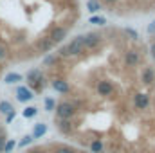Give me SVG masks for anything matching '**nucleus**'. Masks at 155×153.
<instances>
[{
  "instance_id": "28",
  "label": "nucleus",
  "mask_w": 155,
  "mask_h": 153,
  "mask_svg": "<svg viewBox=\"0 0 155 153\" xmlns=\"http://www.w3.org/2000/svg\"><path fill=\"white\" fill-rule=\"evenodd\" d=\"M5 56H7V47L0 43V60H5Z\"/></svg>"
},
{
  "instance_id": "15",
  "label": "nucleus",
  "mask_w": 155,
  "mask_h": 153,
  "mask_svg": "<svg viewBox=\"0 0 155 153\" xmlns=\"http://www.w3.org/2000/svg\"><path fill=\"white\" fill-rule=\"evenodd\" d=\"M88 150H90L92 153H103L105 151V144H103L99 139H94V141L88 144Z\"/></svg>"
},
{
  "instance_id": "34",
  "label": "nucleus",
  "mask_w": 155,
  "mask_h": 153,
  "mask_svg": "<svg viewBox=\"0 0 155 153\" xmlns=\"http://www.w3.org/2000/svg\"><path fill=\"white\" fill-rule=\"evenodd\" d=\"M103 2H105V4H116L117 0H103Z\"/></svg>"
},
{
  "instance_id": "33",
  "label": "nucleus",
  "mask_w": 155,
  "mask_h": 153,
  "mask_svg": "<svg viewBox=\"0 0 155 153\" xmlns=\"http://www.w3.org/2000/svg\"><path fill=\"white\" fill-rule=\"evenodd\" d=\"M29 153H43V150L41 148H36V150H31Z\"/></svg>"
},
{
  "instance_id": "27",
  "label": "nucleus",
  "mask_w": 155,
  "mask_h": 153,
  "mask_svg": "<svg viewBox=\"0 0 155 153\" xmlns=\"http://www.w3.org/2000/svg\"><path fill=\"white\" fill-rule=\"evenodd\" d=\"M124 33H126L128 36H132V38H139L137 31H134V29H130V27H126V29H124Z\"/></svg>"
},
{
  "instance_id": "1",
  "label": "nucleus",
  "mask_w": 155,
  "mask_h": 153,
  "mask_svg": "<svg viewBox=\"0 0 155 153\" xmlns=\"http://www.w3.org/2000/svg\"><path fill=\"white\" fill-rule=\"evenodd\" d=\"M83 52H85V45H83V34H81V36H76L71 43L60 47L58 56L60 58H71V56H79Z\"/></svg>"
},
{
  "instance_id": "25",
  "label": "nucleus",
  "mask_w": 155,
  "mask_h": 153,
  "mask_svg": "<svg viewBox=\"0 0 155 153\" xmlns=\"http://www.w3.org/2000/svg\"><path fill=\"white\" fill-rule=\"evenodd\" d=\"M33 141H35V139H33L31 135H25V137H24V139L18 142V148H25V146H27V144H31Z\"/></svg>"
},
{
  "instance_id": "13",
  "label": "nucleus",
  "mask_w": 155,
  "mask_h": 153,
  "mask_svg": "<svg viewBox=\"0 0 155 153\" xmlns=\"http://www.w3.org/2000/svg\"><path fill=\"white\" fill-rule=\"evenodd\" d=\"M54 47V41L49 38V36H45V38H41L38 41V49H40V52H49L51 49Z\"/></svg>"
},
{
  "instance_id": "7",
  "label": "nucleus",
  "mask_w": 155,
  "mask_h": 153,
  "mask_svg": "<svg viewBox=\"0 0 155 153\" xmlns=\"http://www.w3.org/2000/svg\"><path fill=\"white\" fill-rule=\"evenodd\" d=\"M141 61V54L137 50H126L124 52V65L128 69H135Z\"/></svg>"
},
{
  "instance_id": "18",
  "label": "nucleus",
  "mask_w": 155,
  "mask_h": 153,
  "mask_svg": "<svg viewBox=\"0 0 155 153\" xmlns=\"http://www.w3.org/2000/svg\"><path fill=\"white\" fill-rule=\"evenodd\" d=\"M60 60H61L60 56H45V60H43V65H45V67H52V65H56Z\"/></svg>"
},
{
  "instance_id": "30",
  "label": "nucleus",
  "mask_w": 155,
  "mask_h": 153,
  "mask_svg": "<svg viewBox=\"0 0 155 153\" xmlns=\"http://www.w3.org/2000/svg\"><path fill=\"white\" fill-rule=\"evenodd\" d=\"M15 117H16V112H15V110H13V112H9L7 117H5V122H7V124H9V122H13V119H15Z\"/></svg>"
},
{
  "instance_id": "5",
  "label": "nucleus",
  "mask_w": 155,
  "mask_h": 153,
  "mask_svg": "<svg viewBox=\"0 0 155 153\" xmlns=\"http://www.w3.org/2000/svg\"><path fill=\"white\" fill-rule=\"evenodd\" d=\"M67 27H63V25H54L52 29H51V33H49V38L54 41V45H58V43H61L63 40L67 38Z\"/></svg>"
},
{
  "instance_id": "22",
  "label": "nucleus",
  "mask_w": 155,
  "mask_h": 153,
  "mask_svg": "<svg viewBox=\"0 0 155 153\" xmlns=\"http://www.w3.org/2000/svg\"><path fill=\"white\" fill-rule=\"evenodd\" d=\"M36 114H38V110H36L35 106H27V108L24 110V117H27V119H29V117H35Z\"/></svg>"
},
{
  "instance_id": "35",
  "label": "nucleus",
  "mask_w": 155,
  "mask_h": 153,
  "mask_svg": "<svg viewBox=\"0 0 155 153\" xmlns=\"http://www.w3.org/2000/svg\"><path fill=\"white\" fill-rule=\"evenodd\" d=\"M0 70H2V65H0Z\"/></svg>"
},
{
  "instance_id": "14",
  "label": "nucleus",
  "mask_w": 155,
  "mask_h": 153,
  "mask_svg": "<svg viewBox=\"0 0 155 153\" xmlns=\"http://www.w3.org/2000/svg\"><path fill=\"white\" fill-rule=\"evenodd\" d=\"M45 132H47V124L45 122H38V124H35V130H33L31 137L33 139H40V137L45 135Z\"/></svg>"
},
{
  "instance_id": "20",
  "label": "nucleus",
  "mask_w": 155,
  "mask_h": 153,
  "mask_svg": "<svg viewBox=\"0 0 155 153\" xmlns=\"http://www.w3.org/2000/svg\"><path fill=\"white\" fill-rule=\"evenodd\" d=\"M9 112H13V106H11V103H9V101H2V103H0V114L7 115Z\"/></svg>"
},
{
  "instance_id": "26",
  "label": "nucleus",
  "mask_w": 155,
  "mask_h": 153,
  "mask_svg": "<svg viewBox=\"0 0 155 153\" xmlns=\"http://www.w3.org/2000/svg\"><path fill=\"white\" fill-rule=\"evenodd\" d=\"M54 106H56L54 99H45V108L47 110H54Z\"/></svg>"
},
{
  "instance_id": "36",
  "label": "nucleus",
  "mask_w": 155,
  "mask_h": 153,
  "mask_svg": "<svg viewBox=\"0 0 155 153\" xmlns=\"http://www.w3.org/2000/svg\"><path fill=\"white\" fill-rule=\"evenodd\" d=\"M153 34H155V33H153Z\"/></svg>"
},
{
  "instance_id": "31",
  "label": "nucleus",
  "mask_w": 155,
  "mask_h": 153,
  "mask_svg": "<svg viewBox=\"0 0 155 153\" xmlns=\"http://www.w3.org/2000/svg\"><path fill=\"white\" fill-rule=\"evenodd\" d=\"M148 33H150V34H153L155 33V22H152V24L148 25Z\"/></svg>"
},
{
  "instance_id": "10",
  "label": "nucleus",
  "mask_w": 155,
  "mask_h": 153,
  "mask_svg": "<svg viewBox=\"0 0 155 153\" xmlns=\"http://www.w3.org/2000/svg\"><path fill=\"white\" fill-rule=\"evenodd\" d=\"M16 99L22 101V103L31 101V99H33V90H29L27 86H18V90H16Z\"/></svg>"
},
{
  "instance_id": "2",
  "label": "nucleus",
  "mask_w": 155,
  "mask_h": 153,
  "mask_svg": "<svg viewBox=\"0 0 155 153\" xmlns=\"http://www.w3.org/2000/svg\"><path fill=\"white\" fill-rule=\"evenodd\" d=\"M103 43V36L99 33H87L83 34V45H85V50H96L99 49Z\"/></svg>"
},
{
  "instance_id": "21",
  "label": "nucleus",
  "mask_w": 155,
  "mask_h": 153,
  "mask_svg": "<svg viewBox=\"0 0 155 153\" xmlns=\"http://www.w3.org/2000/svg\"><path fill=\"white\" fill-rule=\"evenodd\" d=\"M54 153H78V151L74 148H71V146H58L54 150Z\"/></svg>"
},
{
  "instance_id": "19",
  "label": "nucleus",
  "mask_w": 155,
  "mask_h": 153,
  "mask_svg": "<svg viewBox=\"0 0 155 153\" xmlns=\"http://www.w3.org/2000/svg\"><path fill=\"white\" fill-rule=\"evenodd\" d=\"M24 77H22V74H7L5 76V83H9V85H13V83H18V81H22Z\"/></svg>"
},
{
  "instance_id": "24",
  "label": "nucleus",
  "mask_w": 155,
  "mask_h": 153,
  "mask_svg": "<svg viewBox=\"0 0 155 153\" xmlns=\"http://www.w3.org/2000/svg\"><path fill=\"white\" fill-rule=\"evenodd\" d=\"M90 24H96V25H105L107 20L103 16H90Z\"/></svg>"
},
{
  "instance_id": "17",
  "label": "nucleus",
  "mask_w": 155,
  "mask_h": 153,
  "mask_svg": "<svg viewBox=\"0 0 155 153\" xmlns=\"http://www.w3.org/2000/svg\"><path fill=\"white\" fill-rule=\"evenodd\" d=\"M87 9H88L90 13H97V11L101 9L99 0H88V2H87Z\"/></svg>"
},
{
  "instance_id": "12",
  "label": "nucleus",
  "mask_w": 155,
  "mask_h": 153,
  "mask_svg": "<svg viewBox=\"0 0 155 153\" xmlns=\"http://www.w3.org/2000/svg\"><path fill=\"white\" fill-rule=\"evenodd\" d=\"M29 85V90H35V92H41L45 86H47V77L41 76L40 79H36V81H31V83H27Z\"/></svg>"
},
{
  "instance_id": "6",
  "label": "nucleus",
  "mask_w": 155,
  "mask_h": 153,
  "mask_svg": "<svg viewBox=\"0 0 155 153\" xmlns=\"http://www.w3.org/2000/svg\"><path fill=\"white\" fill-rule=\"evenodd\" d=\"M134 106H135L137 110H146V108L150 106V96L144 94V92H137V94L134 96Z\"/></svg>"
},
{
  "instance_id": "3",
  "label": "nucleus",
  "mask_w": 155,
  "mask_h": 153,
  "mask_svg": "<svg viewBox=\"0 0 155 153\" xmlns=\"http://www.w3.org/2000/svg\"><path fill=\"white\" fill-rule=\"evenodd\" d=\"M76 115V108L72 106L71 101H61L56 105V117H61V119H72Z\"/></svg>"
},
{
  "instance_id": "23",
  "label": "nucleus",
  "mask_w": 155,
  "mask_h": 153,
  "mask_svg": "<svg viewBox=\"0 0 155 153\" xmlns=\"http://www.w3.org/2000/svg\"><path fill=\"white\" fill-rule=\"evenodd\" d=\"M15 146H16V144H15V141H13V139H7V141H5V144H4V151H5V153H11Z\"/></svg>"
},
{
  "instance_id": "16",
  "label": "nucleus",
  "mask_w": 155,
  "mask_h": 153,
  "mask_svg": "<svg viewBox=\"0 0 155 153\" xmlns=\"http://www.w3.org/2000/svg\"><path fill=\"white\" fill-rule=\"evenodd\" d=\"M43 76V72L40 70V69H31L29 72H27V83H31V81H36L40 77Z\"/></svg>"
},
{
  "instance_id": "8",
  "label": "nucleus",
  "mask_w": 155,
  "mask_h": 153,
  "mask_svg": "<svg viewBox=\"0 0 155 153\" xmlns=\"http://www.w3.org/2000/svg\"><path fill=\"white\" fill-rule=\"evenodd\" d=\"M56 128H58V132H60V133L69 135V133L74 130V124H72V121H71V119H61V117H56Z\"/></svg>"
},
{
  "instance_id": "29",
  "label": "nucleus",
  "mask_w": 155,
  "mask_h": 153,
  "mask_svg": "<svg viewBox=\"0 0 155 153\" xmlns=\"http://www.w3.org/2000/svg\"><path fill=\"white\" fill-rule=\"evenodd\" d=\"M5 141H7V135H5V133H0V153L4 151V144H5Z\"/></svg>"
},
{
  "instance_id": "11",
  "label": "nucleus",
  "mask_w": 155,
  "mask_h": 153,
  "mask_svg": "<svg viewBox=\"0 0 155 153\" xmlns=\"http://www.w3.org/2000/svg\"><path fill=\"white\" fill-rule=\"evenodd\" d=\"M141 81L144 85H153L155 83V70L153 67H144L143 74H141Z\"/></svg>"
},
{
  "instance_id": "32",
  "label": "nucleus",
  "mask_w": 155,
  "mask_h": 153,
  "mask_svg": "<svg viewBox=\"0 0 155 153\" xmlns=\"http://www.w3.org/2000/svg\"><path fill=\"white\" fill-rule=\"evenodd\" d=\"M150 54H152V58L155 60V41L152 43V45H150Z\"/></svg>"
},
{
  "instance_id": "9",
  "label": "nucleus",
  "mask_w": 155,
  "mask_h": 153,
  "mask_svg": "<svg viewBox=\"0 0 155 153\" xmlns=\"http://www.w3.org/2000/svg\"><path fill=\"white\" fill-rule=\"evenodd\" d=\"M51 85H52V88H54L56 92H60V94H69V92H71L69 81H67V79H63V77H56Z\"/></svg>"
},
{
  "instance_id": "4",
  "label": "nucleus",
  "mask_w": 155,
  "mask_h": 153,
  "mask_svg": "<svg viewBox=\"0 0 155 153\" xmlns=\"http://www.w3.org/2000/svg\"><path fill=\"white\" fill-rule=\"evenodd\" d=\"M96 90L101 97H110L114 94V83L110 79H99L96 85Z\"/></svg>"
}]
</instances>
